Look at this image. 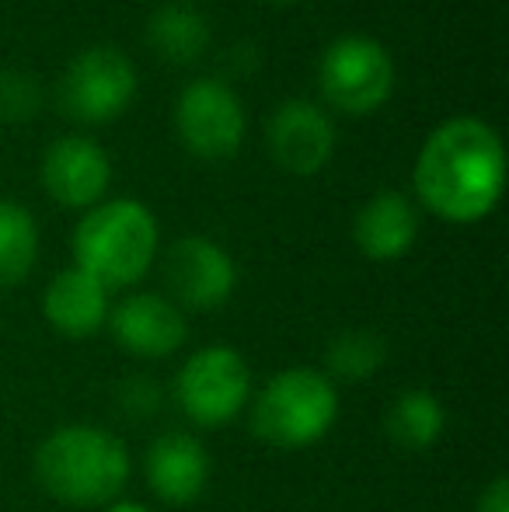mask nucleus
I'll return each instance as SVG.
<instances>
[{
	"label": "nucleus",
	"mask_w": 509,
	"mask_h": 512,
	"mask_svg": "<svg viewBox=\"0 0 509 512\" xmlns=\"http://www.w3.org/2000/svg\"><path fill=\"white\" fill-rule=\"evenodd\" d=\"M105 512H154V509L140 506V502H112V506H105Z\"/></svg>",
	"instance_id": "nucleus-22"
},
{
	"label": "nucleus",
	"mask_w": 509,
	"mask_h": 512,
	"mask_svg": "<svg viewBox=\"0 0 509 512\" xmlns=\"http://www.w3.org/2000/svg\"><path fill=\"white\" fill-rule=\"evenodd\" d=\"M109 328L119 349L140 359H164L178 352L189 335L182 310L157 293H133L116 310H109Z\"/></svg>",
	"instance_id": "nucleus-10"
},
{
	"label": "nucleus",
	"mask_w": 509,
	"mask_h": 512,
	"mask_svg": "<svg viewBox=\"0 0 509 512\" xmlns=\"http://www.w3.org/2000/svg\"><path fill=\"white\" fill-rule=\"evenodd\" d=\"M157 251V220L136 199H116L91 209L74 234L77 269L95 276L105 290L133 286L150 269Z\"/></svg>",
	"instance_id": "nucleus-3"
},
{
	"label": "nucleus",
	"mask_w": 509,
	"mask_h": 512,
	"mask_svg": "<svg viewBox=\"0 0 509 512\" xmlns=\"http://www.w3.org/2000/svg\"><path fill=\"white\" fill-rule=\"evenodd\" d=\"M168 286L178 304L192 310L220 307L238 286V269L220 244L206 237H182L168 255Z\"/></svg>",
	"instance_id": "nucleus-9"
},
{
	"label": "nucleus",
	"mask_w": 509,
	"mask_h": 512,
	"mask_svg": "<svg viewBox=\"0 0 509 512\" xmlns=\"http://www.w3.org/2000/svg\"><path fill=\"white\" fill-rule=\"evenodd\" d=\"M39 255V230L25 206L0 199V286H18Z\"/></svg>",
	"instance_id": "nucleus-17"
},
{
	"label": "nucleus",
	"mask_w": 509,
	"mask_h": 512,
	"mask_svg": "<svg viewBox=\"0 0 509 512\" xmlns=\"http://www.w3.org/2000/svg\"><path fill=\"white\" fill-rule=\"evenodd\" d=\"M150 46L157 49V56L171 63H192L210 42V28L189 7H161V11L150 18Z\"/></svg>",
	"instance_id": "nucleus-18"
},
{
	"label": "nucleus",
	"mask_w": 509,
	"mask_h": 512,
	"mask_svg": "<svg viewBox=\"0 0 509 512\" xmlns=\"http://www.w3.org/2000/svg\"><path fill=\"white\" fill-rule=\"evenodd\" d=\"M321 91L342 112H374L394 91V63L367 35H342L321 56Z\"/></svg>",
	"instance_id": "nucleus-6"
},
{
	"label": "nucleus",
	"mask_w": 509,
	"mask_h": 512,
	"mask_svg": "<svg viewBox=\"0 0 509 512\" xmlns=\"http://www.w3.org/2000/svg\"><path fill=\"white\" fill-rule=\"evenodd\" d=\"M46 321L67 338H88L109 321V290L81 269H67L46 286Z\"/></svg>",
	"instance_id": "nucleus-14"
},
{
	"label": "nucleus",
	"mask_w": 509,
	"mask_h": 512,
	"mask_svg": "<svg viewBox=\"0 0 509 512\" xmlns=\"http://www.w3.org/2000/svg\"><path fill=\"white\" fill-rule=\"evenodd\" d=\"M478 512H509V481L496 478L478 499Z\"/></svg>",
	"instance_id": "nucleus-21"
},
{
	"label": "nucleus",
	"mask_w": 509,
	"mask_h": 512,
	"mask_svg": "<svg viewBox=\"0 0 509 512\" xmlns=\"http://www.w3.org/2000/svg\"><path fill=\"white\" fill-rule=\"evenodd\" d=\"M506 185V154L496 129L478 119H450L429 133L415 161L422 203L450 223H475L496 209Z\"/></svg>",
	"instance_id": "nucleus-1"
},
{
	"label": "nucleus",
	"mask_w": 509,
	"mask_h": 512,
	"mask_svg": "<svg viewBox=\"0 0 509 512\" xmlns=\"http://www.w3.org/2000/svg\"><path fill=\"white\" fill-rule=\"evenodd\" d=\"M109 157L88 136H63L42 157V182L56 203L70 209H84L102 199L109 189Z\"/></svg>",
	"instance_id": "nucleus-11"
},
{
	"label": "nucleus",
	"mask_w": 509,
	"mask_h": 512,
	"mask_svg": "<svg viewBox=\"0 0 509 512\" xmlns=\"http://www.w3.org/2000/svg\"><path fill=\"white\" fill-rule=\"evenodd\" d=\"M175 398L189 422L220 429L252 398V370L234 349L210 345L178 370Z\"/></svg>",
	"instance_id": "nucleus-5"
},
{
	"label": "nucleus",
	"mask_w": 509,
	"mask_h": 512,
	"mask_svg": "<svg viewBox=\"0 0 509 512\" xmlns=\"http://www.w3.org/2000/svg\"><path fill=\"white\" fill-rule=\"evenodd\" d=\"M178 136L196 157L220 161L245 140V108L238 95L220 81H196L178 98Z\"/></svg>",
	"instance_id": "nucleus-8"
},
{
	"label": "nucleus",
	"mask_w": 509,
	"mask_h": 512,
	"mask_svg": "<svg viewBox=\"0 0 509 512\" xmlns=\"http://www.w3.org/2000/svg\"><path fill=\"white\" fill-rule=\"evenodd\" d=\"M39 108V88L25 74H0V119H28Z\"/></svg>",
	"instance_id": "nucleus-20"
},
{
	"label": "nucleus",
	"mask_w": 509,
	"mask_h": 512,
	"mask_svg": "<svg viewBox=\"0 0 509 512\" xmlns=\"http://www.w3.org/2000/svg\"><path fill=\"white\" fill-rule=\"evenodd\" d=\"M387 436L401 446V450H429L436 439L443 436L447 425V411L433 391H405L391 408H387Z\"/></svg>",
	"instance_id": "nucleus-16"
},
{
	"label": "nucleus",
	"mask_w": 509,
	"mask_h": 512,
	"mask_svg": "<svg viewBox=\"0 0 509 512\" xmlns=\"http://www.w3.org/2000/svg\"><path fill=\"white\" fill-rule=\"evenodd\" d=\"M356 244L374 262H394L401 258L419 237V216L415 206L401 192H381L356 216Z\"/></svg>",
	"instance_id": "nucleus-15"
},
{
	"label": "nucleus",
	"mask_w": 509,
	"mask_h": 512,
	"mask_svg": "<svg viewBox=\"0 0 509 512\" xmlns=\"http://www.w3.org/2000/svg\"><path fill=\"white\" fill-rule=\"evenodd\" d=\"M136 70L123 53L109 46L84 49L60 81L63 112L81 122H109L133 102Z\"/></svg>",
	"instance_id": "nucleus-7"
},
{
	"label": "nucleus",
	"mask_w": 509,
	"mask_h": 512,
	"mask_svg": "<svg viewBox=\"0 0 509 512\" xmlns=\"http://www.w3.org/2000/svg\"><path fill=\"white\" fill-rule=\"evenodd\" d=\"M272 157L293 175H314L335 150V129L328 115L311 102H286L269 122Z\"/></svg>",
	"instance_id": "nucleus-12"
},
{
	"label": "nucleus",
	"mask_w": 509,
	"mask_h": 512,
	"mask_svg": "<svg viewBox=\"0 0 509 512\" xmlns=\"http://www.w3.org/2000/svg\"><path fill=\"white\" fill-rule=\"evenodd\" d=\"M384 342L374 331H342L328 342L325 366L339 380H367L384 366Z\"/></svg>",
	"instance_id": "nucleus-19"
},
{
	"label": "nucleus",
	"mask_w": 509,
	"mask_h": 512,
	"mask_svg": "<svg viewBox=\"0 0 509 512\" xmlns=\"http://www.w3.org/2000/svg\"><path fill=\"white\" fill-rule=\"evenodd\" d=\"M339 418V391L332 377L307 366H293L258 391L252 432L276 450H300L318 443Z\"/></svg>",
	"instance_id": "nucleus-4"
},
{
	"label": "nucleus",
	"mask_w": 509,
	"mask_h": 512,
	"mask_svg": "<svg viewBox=\"0 0 509 512\" xmlns=\"http://www.w3.org/2000/svg\"><path fill=\"white\" fill-rule=\"evenodd\" d=\"M39 485L74 509L112 506L129 481L126 443L98 425H63L35 453Z\"/></svg>",
	"instance_id": "nucleus-2"
},
{
	"label": "nucleus",
	"mask_w": 509,
	"mask_h": 512,
	"mask_svg": "<svg viewBox=\"0 0 509 512\" xmlns=\"http://www.w3.org/2000/svg\"><path fill=\"white\" fill-rule=\"evenodd\" d=\"M150 492L168 506H189L206 492L210 481V453L189 432H164L147 453Z\"/></svg>",
	"instance_id": "nucleus-13"
}]
</instances>
